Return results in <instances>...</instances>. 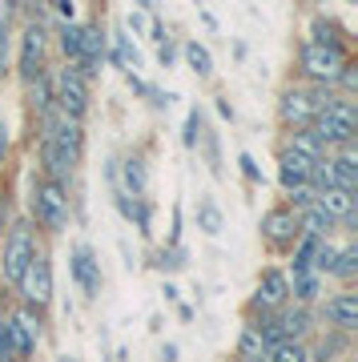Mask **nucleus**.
Wrapping results in <instances>:
<instances>
[{
	"label": "nucleus",
	"mask_w": 358,
	"mask_h": 362,
	"mask_svg": "<svg viewBox=\"0 0 358 362\" xmlns=\"http://www.w3.org/2000/svg\"><path fill=\"white\" fill-rule=\"evenodd\" d=\"M350 61V52H334V49H318V45H306L298 49V73H302V85L310 89H334V81L342 73V65Z\"/></svg>",
	"instance_id": "nucleus-7"
},
{
	"label": "nucleus",
	"mask_w": 358,
	"mask_h": 362,
	"mask_svg": "<svg viewBox=\"0 0 358 362\" xmlns=\"http://www.w3.org/2000/svg\"><path fill=\"white\" fill-rule=\"evenodd\" d=\"M218 113L226 117V121H233V117H238V113H233V105H230V97H218Z\"/></svg>",
	"instance_id": "nucleus-41"
},
{
	"label": "nucleus",
	"mask_w": 358,
	"mask_h": 362,
	"mask_svg": "<svg viewBox=\"0 0 358 362\" xmlns=\"http://www.w3.org/2000/svg\"><path fill=\"white\" fill-rule=\"evenodd\" d=\"M181 145H185V149H197V145H202V109H190L185 129H181Z\"/></svg>",
	"instance_id": "nucleus-34"
},
{
	"label": "nucleus",
	"mask_w": 358,
	"mask_h": 362,
	"mask_svg": "<svg viewBox=\"0 0 358 362\" xmlns=\"http://www.w3.org/2000/svg\"><path fill=\"white\" fill-rule=\"evenodd\" d=\"M28 214H33V230L49 233V238H57V233L69 230V221H73V202H69V185H61V181H49L45 173H37L33 177V189H28Z\"/></svg>",
	"instance_id": "nucleus-2"
},
{
	"label": "nucleus",
	"mask_w": 358,
	"mask_h": 362,
	"mask_svg": "<svg viewBox=\"0 0 358 362\" xmlns=\"http://www.w3.org/2000/svg\"><path fill=\"white\" fill-rule=\"evenodd\" d=\"M69 274H73V282H77V290L85 298L101 294L105 274H101V258H97V250H93V246H85V242L73 246V254H69Z\"/></svg>",
	"instance_id": "nucleus-13"
},
{
	"label": "nucleus",
	"mask_w": 358,
	"mask_h": 362,
	"mask_svg": "<svg viewBox=\"0 0 358 362\" xmlns=\"http://www.w3.org/2000/svg\"><path fill=\"white\" fill-rule=\"evenodd\" d=\"M8 149H13V133H8V125L0 121V161L8 157Z\"/></svg>",
	"instance_id": "nucleus-39"
},
{
	"label": "nucleus",
	"mask_w": 358,
	"mask_h": 362,
	"mask_svg": "<svg viewBox=\"0 0 358 362\" xmlns=\"http://www.w3.org/2000/svg\"><path fill=\"white\" fill-rule=\"evenodd\" d=\"M310 129H314V137L326 145V153L342 149V145H354V137H358V109H354V101L330 89Z\"/></svg>",
	"instance_id": "nucleus-3"
},
{
	"label": "nucleus",
	"mask_w": 358,
	"mask_h": 362,
	"mask_svg": "<svg viewBox=\"0 0 358 362\" xmlns=\"http://www.w3.org/2000/svg\"><path fill=\"white\" fill-rule=\"evenodd\" d=\"M326 93L330 89H310V85H302V81H290V85L278 93V125L286 133L290 129H310L314 117H318V109H322V101H326Z\"/></svg>",
	"instance_id": "nucleus-4"
},
{
	"label": "nucleus",
	"mask_w": 358,
	"mask_h": 362,
	"mask_svg": "<svg viewBox=\"0 0 358 362\" xmlns=\"http://www.w3.org/2000/svg\"><path fill=\"white\" fill-rule=\"evenodd\" d=\"M161 362H181V350H178V342H166V346H161Z\"/></svg>",
	"instance_id": "nucleus-40"
},
{
	"label": "nucleus",
	"mask_w": 358,
	"mask_h": 362,
	"mask_svg": "<svg viewBox=\"0 0 358 362\" xmlns=\"http://www.w3.org/2000/svg\"><path fill=\"white\" fill-rule=\"evenodd\" d=\"M238 165H242V173H246V181H262V169H258V161H254V153H238Z\"/></svg>",
	"instance_id": "nucleus-37"
},
{
	"label": "nucleus",
	"mask_w": 358,
	"mask_h": 362,
	"mask_svg": "<svg viewBox=\"0 0 358 362\" xmlns=\"http://www.w3.org/2000/svg\"><path fill=\"white\" fill-rule=\"evenodd\" d=\"M298 218V230L306 233V238H322V242H330V233L338 230L326 214H322L318 206H310V209H302V214H294Z\"/></svg>",
	"instance_id": "nucleus-25"
},
{
	"label": "nucleus",
	"mask_w": 358,
	"mask_h": 362,
	"mask_svg": "<svg viewBox=\"0 0 358 362\" xmlns=\"http://www.w3.org/2000/svg\"><path fill=\"white\" fill-rule=\"evenodd\" d=\"M326 278H334V282L342 286V290H350L358 278V246L354 242H346V246H338V254H334V266Z\"/></svg>",
	"instance_id": "nucleus-22"
},
{
	"label": "nucleus",
	"mask_w": 358,
	"mask_h": 362,
	"mask_svg": "<svg viewBox=\"0 0 358 362\" xmlns=\"http://www.w3.org/2000/svg\"><path fill=\"white\" fill-rule=\"evenodd\" d=\"M13 69V8L0 4V81Z\"/></svg>",
	"instance_id": "nucleus-29"
},
{
	"label": "nucleus",
	"mask_w": 358,
	"mask_h": 362,
	"mask_svg": "<svg viewBox=\"0 0 358 362\" xmlns=\"http://www.w3.org/2000/svg\"><path fill=\"white\" fill-rule=\"evenodd\" d=\"M334 93H342V97H354V93H358V65H354V57L342 65V73H338V81H334Z\"/></svg>",
	"instance_id": "nucleus-35"
},
{
	"label": "nucleus",
	"mask_w": 358,
	"mask_h": 362,
	"mask_svg": "<svg viewBox=\"0 0 358 362\" xmlns=\"http://www.w3.org/2000/svg\"><path fill=\"white\" fill-rule=\"evenodd\" d=\"M306 45H318V49H334V52H350L346 49L342 33H338V25H334L326 13H314L306 25Z\"/></svg>",
	"instance_id": "nucleus-18"
},
{
	"label": "nucleus",
	"mask_w": 358,
	"mask_h": 362,
	"mask_svg": "<svg viewBox=\"0 0 358 362\" xmlns=\"http://www.w3.org/2000/svg\"><path fill=\"white\" fill-rule=\"evenodd\" d=\"M250 362H266V358H250Z\"/></svg>",
	"instance_id": "nucleus-43"
},
{
	"label": "nucleus",
	"mask_w": 358,
	"mask_h": 362,
	"mask_svg": "<svg viewBox=\"0 0 358 362\" xmlns=\"http://www.w3.org/2000/svg\"><path fill=\"white\" fill-rule=\"evenodd\" d=\"M40 238L37 230H33V221H13L8 230H4V242H0V278L16 290V282H21V274H25L28 258L37 254Z\"/></svg>",
	"instance_id": "nucleus-5"
},
{
	"label": "nucleus",
	"mask_w": 358,
	"mask_h": 362,
	"mask_svg": "<svg viewBox=\"0 0 358 362\" xmlns=\"http://www.w3.org/2000/svg\"><path fill=\"white\" fill-rule=\"evenodd\" d=\"M266 362H310V346L306 342H282V346H270Z\"/></svg>",
	"instance_id": "nucleus-32"
},
{
	"label": "nucleus",
	"mask_w": 358,
	"mask_h": 362,
	"mask_svg": "<svg viewBox=\"0 0 358 362\" xmlns=\"http://www.w3.org/2000/svg\"><path fill=\"white\" fill-rule=\"evenodd\" d=\"M250 358H266V342L254 330V322H246L242 334H238V362H250Z\"/></svg>",
	"instance_id": "nucleus-30"
},
{
	"label": "nucleus",
	"mask_w": 358,
	"mask_h": 362,
	"mask_svg": "<svg viewBox=\"0 0 358 362\" xmlns=\"http://www.w3.org/2000/svg\"><path fill=\"white\" fill-rule=\"evenodd\" d=\"M322 314H326L330 330H338V334H346V338L354 334V330H358V294H354V286H350V290H338V294L326 298Z\"/></svg>",
	"instance_id": "nucleus-14"
},
{
	"label": "nucleus",
	"mask_w": 358,
	"mask_h": 362,
	"mask_svg": "<svg viewBox=\"0 0 358 362\" xmlns=\"http://www.w3.org/2000/svg\"><path fill=\"white\" fill-rule=\"evenodd\" d=\"M109 57H113V65L125 69V73H137V69H141V52H137V45L129 40V33H117V37H113Z\"/></svg>",
	"instance_id": "nucleus-27"
},
{
	"label": "nucleus",
	"mask_w": 358,
	"mask_h": 362,
	"mask_svg": "<svg viewBox=\"0 0 358 362\" xmlns=\"http://www.w3.org/2000/svg\"><path fill=\"white\" fill-rule=\"evenodd\" d=\"M52 109L64 113L69 121H81L85 125V113H89V81L73 73L69 65H61L52 73Z\"/></svg>",
	"instance_id": "nucleus-8"
},
{
	"label": "nucleus",
	"mask_w": 358,
	"mask_h": 362,
	"mask_svg": "<svg viewBox=\"0 0 358 362\" xmlns=\"http://www.w3.org/2000/svg\"><path fill=\"white\" fill-rule=\"evenodd\" d=\"M278 185L282 194H290L298 185H310V165L302 157H294L290 149H278Z\"/></svg>",
	"instance_id": "nucleus-21"
},
{
	"label": "nucleus",
	"mask_w": 358,
	"mask_h": 362,
	"mask_svg": "<svg viewBox=\"0 0 358 362\" xmlns=\"http://www.w3.org/2000/svg\"><path fill=\"white\" fill-rule=\"evenodd\" d=\"M121 177H125V189L121 194H129L133 202H145V194H149V161L141 153H129L121 161Z\"/></svg>",
	"instance_id": "nucleus-17"
},
{
	"label": "nucleus",
	"mask_w": 358,
	"mask_h": 362,
	"mask_svg": "<svg viewBox=\"0 0 358 362\" xmlns=\"http://www.w3.org/2000/svg\"><path fill=\"white\" fill-rule=\"evenodd\" d=\"M346 350H350V338L330 330V338H322L318 346L310 350V362H334V354H346Z\"/></svg>",
	"instance_id": "nucleus-31"
},
{
	"label": "nucleus",
	"mask_w": 358,
	"mask_h": 362,
	"mask_svg": "<svg viewBox=\"0 0 358 362\" xmlns=\"http://www.w3.org/2000/svg\"><path fill=\"white\" fill-rule=\"evenodd\" d=\"M322 294H326V278H322V274H294V278H290V302H294V306L314 310L322 302Z\"/></svg>",
	"instance_id": "nucleus-19"
},
{
	"label": "nucleus",
	"mask_w": 358,
	"mask_h": 362,
	"mask_svg": "<svg viewBox=\"0 0 358 362\" xmlns=\"http://www.w3.org/2000/svg\"><path fill=\"white\" fill-rule=\"evenodd\" d=\"M0 362H21V354H16V338H13V326H8V314H0Z\"/></svg>",
	"instance_id": "nucleus-33"
},
{
	"label": "nucleus",
	"mask_w": 358,
	"mask_h": 362,
	"mask_svg": "<svg viewBox=\"0 0 358 362\" xmlns=\"http://www.w3.org/2000/svg\"><path fill=\"white\" fill-rule=\"evenodd\" d=\"M57 362H81L77 354H57Z\"/></svg>",
	"instance_id": "nucleus-42"
},
{
	"label": "nucleus",
	"mask_w": 358,
	"mask_h": 362,
	"mask_svg": "<svg viewBox=\"0 0 358 362\" xmlns=\"http://www.w3.org/2000/svg\"><path fill=\"white\" fill-rule=\"evenodd\" d=\"M25 89H28V109L40 117H49L52 113V73L45 69V73H37L33 81H25Z\"/></svg>",
	"instance_id": "nucleus-23"
},
{
	"label": "nucleus",
	"mask_w": 358,
	"mask_h": 362,
	"mask_svg": "<svg viewBox=\"0 0 358 362\" xmlns=\"http://www.w3.org/2000/svg\"><path fill=\"white\" fill-rule=\"evenodd\" d=\"M13 226V202H8V189L0 185V242H4V230Z\"/></svg>",
	"instance_id": "nucleus-36"
},
{
	"label": "nucleus",
	"mask_w": 358,
	"mask_h": 362,
	"mask_svg": "<svg viewBox=\"0 0 358 362\" xmlns=\"http://www.w3.org/2000/svg\"><path fill=\"white\" fill-rule=\"evenodd\" d=\"M16 69H21V81H33L37 73L49 69V25L28 21V25L21 28V57H16Z\"/></svg>",
	"instance_id": "nucleus-10"
},
{
	"label": "nucleus",
	"mask_w": 358,
	"mask_h": 362,
	"mask_svg": "<svg viewBox=\"0 0 358 362\" xmlns=\"http://www.w3.org/2000/svg\"><path fill=\"white\" fill-rule=\"evenodd\" d=\"M52 33H57V49L64 52V65L73 69L81 65V25L73 21V25H52Z\"/></svg>",
	"instance_id": "nucleus-26"
},
{
	"label": "nucleus",
	"mask_w": 358,
	"mask_h": 362,
	"mask_svg": "<svg viewBox=\"0 0 358 362\" xmlns=\"http://www.w3.org/2000/svg\"><path fill=\"white\" fill-rule=\"evenodd\" d=\"M52 290H57V282H52V254L40 242L37 254L28 258L25 274H21V282H16V294H21V306H33V310L45 314L52 302Z\"/></svg>",
	"instance_id": "nucleus-6"
},
{
	"label": "nucleus",
	"mask_w": 358,
	"mask_h": 362,
	"mask_svg": "<svg viewBox=\"0 0 358 362\" xmlns=\"http://www.w3.org/2000/svg\"><path fill=\"white\" fill-rule=\"evenodd\" d=\"M181 57H185V69H190L197 81L214 77V52L205 49L202 40H185V45H181Z\"/></svg>",
	"instance_id": "nucleus-24"
},
{
	"label": "nucleus",
	"mask_w": 358,
	"mask_h": 362,
	"mask_svg": "<svg viewBox=\"0 0 358 362\" xmlns=\"http://www.w3.org/2000/svg\"><path fill=\"white\" fill-rule=\"evenodd\" d=\"M274 318H278V330H282L286 342H306V338L314 334V310H306V306H294V302H290V306H282Z\"/></svg>",
	"instance_id": "nucleus-16"
},
{
	"label": "nucleus",
	"mask_w": 358,
	"mask_h": 362,
	"mask_svg": "<svg viewBox=\"0 0 358 362\" xmlns=\"http://www.w3.org/2000/svg\"><path fill=\"white\" fill-rule=\"evenodd\" d=\"M8 326H13L21 362H28L40 350V342H45V314L33 310V306H16V310L8 314Z\"/></svg>",
	"instance_id": "nucleus-12"
},
{
	"label": "nucleus",
	"mask_w": 358,
	"mask_h": 362,
	"mask_svg": "<svg viewBox=\"0 0 358 362\" xmlns=\"http://www.w3.org/2000/svg\"><path fill=\"white\" fill-rule=\"evenodd\" d=\"M282 306H290V278H286V270L270 266V270H262L254 294L246 302V318H266V314H278Z\"/></svg>",
	"instance_id": "nucleus-9"
},
{
	"label": "nucleus",
	"mask_w": 358,
	"mask_h": 362,
	"mask_svg": "<svg viewBox=\"0 0 358 362\" xmlns=\"http://www.w3.org/2000/svg\"><path fill=\"white\" fill-rule=\"evenodd\" d=\"M173 57H178V49H173V40H166V45L157 49V61H161V69H169V65H173Z\"/></svg>",
	"instance_id": "nucleus-38"
},
{
	"label": "nucleus",
	"mask_w": 358,
	"mask_h": 362,
	"mask_svg": "<svg viewBox=\"0 0 358 362\" xmlns=\"http://www.w3.org/2000/svg\"><path fill=\"white\" fill-rule=\"evenodd\" d=\"M282 149H290L294 157H302L306 165H318L322 157H326V145L314 137V129H290L286 141H282Z\"/></svg>",
	"instance_id": "nucleus-20"
},
{
	"label": "nucleus",
	"mask_w": 358,
	"mask_h": 362,
	"mask_svg": "<svg viewBox=\"0 0 358 362\" xmlns=\"http://www.w3.org/2000/svg\"><path fill=\"white\" fill-rule=\"evenodd\" d=\"M40 173L49 181H69L77 177L81 169V157H85V125L81 121H69L64 113L52 109L49 117H40Z\"/></svg>",
	"instance_id": "nucleus-1"
},
{
	"label": "nucleus",
	"mask_w": 358,
	"mask_h": 362,
	"mask_svg": "<svg viewBox=\"0 0 358 362\" xmlns=\"http://www.w3.org/2000/svg\"><path fill=\"white\" fill-rule=\"evenodd\" d=\"M197 230L209 233V238H218V233L226 230V214H221V206L214 197H202V202H197Z\"/></svg>",
	"instance_id": "nucleus-28"
},
{
	"label": "nucleus",
	"mask_w": 358,
	"mask_h": 362,
	"mask_svg": "<svg viewBox=\"0 0 358 362\" xmlns=\"http://www.w3.org/2000/svg\"><path fill=\"white\" fill-rule=\"evenodd\" d=\"M314 206H318L322 214H326V218L338 226V230H342V226H354V221H358V197L346 194V189H322Z\"/></svg>",
	"instance_id": "nucleus-15"
},
{
	"label": "nucleus",
	"mask_w": 358,
	"mask_h": 362,
	"mask_svg": "<svg viewBox=\"0 0 358 362\" xmlns=\"http://www.w3.org/2000/svg\"><path fill=\"white\" fill-rule=\"evenodd\" d=\"M262 242H266L270 250H278V254H286V250H294V242L302 238V230H298V218L290 214L286 206H270L266 214H262Z\"/></svg>",
	"instance_id": "nucleus-11"
}]
</instances>
